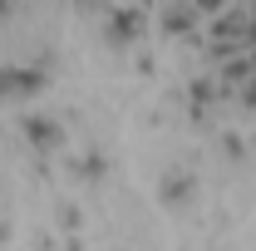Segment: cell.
<instances>
[{
	"instance_id": "obj_2",
	"label": "cell",
	"mask_w": 256,
	"mask_h": 251,
	"mask_svg": "<svg viewBox=\"0 0 256 251\" xmlns=\"http://www.w3.org/2000/svg\"><path fill=\"white\" fill-rule=\"evenodd\" d=\"M162 197H172V202H178V197H188V178H172V182H162Z\"/></svg>"
},
{
	"instance_id": "obj_1",
	"label": "cell",
	"mask_w": 256,
	"mask_h": 251,
	"mask_svg": "<svg viewBox=\"0 0 256 251\" xmlns=\"http://www.w3.org/2000/svg\"><path fill=\"white\" fill-rule=\"evenodd\" d=\"M30 138H34V143H60V128H54V124H40V118H30Z\"/></svg>"
}]
</instances>
